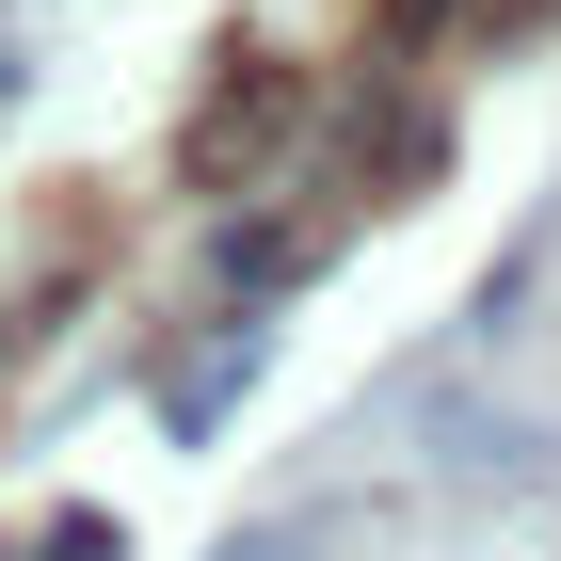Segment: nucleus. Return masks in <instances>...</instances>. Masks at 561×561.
Instances as JSON below:
<instances>
[{"label":"nucleus","mask_w":561,"mask_h":561,"mask_svg":"<svg viewBox=\"0 0 561 561\" xmlns=\"http://www.w3.org/2000/svg\"><path fill=\"white\" fill-rule=\"evenodd\" d=\"M273 129H289V113H273V81H241L209 113V129H193V176H241V161H273Z\"/></svg>","instance_id":"nucleus-1"},{"label":"nucleus","mask_w":561,"mask_h":561,"mask_svg":"<svg viewBox=\"0 0 561 561\" xmlns=\"http://www.w3.org/2000/svg\"><path fill=\"white\" fill-rule=\"evenodd\" d=\"M514 16H546V0H514Z\"/></svg>","instance_id":"nucleus-2"}]
</instances>
